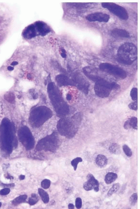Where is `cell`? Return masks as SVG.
Returning a JSON list of instances; mask_svg holds the SVG:
<instances>
[{
    "label": "cell",
    "instance_id": "6da1fadb",
    "mask_svg": "<svg viewBox=\"0 0 140 209\" xmlns=\"http://www.w3.org/2000/svg\"><path fill=\"white\" fill-rule=\"evenodd\" d=\"M48 93L56 113L60 116H65L69 114V107L63 100L58 88L53 82H51L48 84Z\"/></svg>",
    "mask_w": 140,
    "mask_h": 209
},
{
    "label": "cell",
    "instance_id": "7a4b0ae2",
    "mask_svg": "<svg viewBox=\"0 0 140 209\" xmlns=\"http://www.w3.org/2000/svg\"><path fill=\"white\" fill-rule=\"evenodd\" d=\"M2 146L6 152L10 154L14 146L15 130L14 124L8 119H3L0 127Z\"/></svg>",
    "mask_w": 140,
    "mask_h": 209
},
{
    "label": "cell",
    "instance_id": "3957f363",
    "mask_svg": "<svg viewBox=\"0 0 140 209\" xmlns=\"http://www.w3.org/2000/svg\"><path fill=\"white\" fill-rule=\"evenodd\" d=\"M81 117L79 114H75L71 118H61L57 124L58 132L62 136L72 138L77 132L80 124Z\"/></svg>",
    "mask_w": 140,
    "mask_h": 209
},
{
    "label": "cell",
    "instance_id": "277c9868",
    "mask_svg": "<svg viewBox=\"0 0 140 209\" xmlns=\"http://www.w3.org/2000/svg\"><path fill=\"white\" fill-rule=\"evenodd\" d=\"M137 58V48L133 43H124L118 50L117 60L121 63L130 65L135 61Z\"/></svg>",
    "mask_w": 140,
    "mask_h": 209
},
{
    "label": "cell",
    "instance_id": "5b68a950",
    "mask_svg": "<svg viewBox=\"0 0 140 209\" xmlns=\"http://www.w3.org/2000/svg\"><path fill=\"white\" fill-rule=\"evenodd\" d=\"M52 116L51 110L47 107H38L32 110L29 117V122L34 127H39L51 118Z\"/></svg>",
    "mask_w": 140,
    "mask_h": 209
},
{
    "label": "cell",
    "instance_id": "8992f818",
    "mask_svg": "<svg viewBox=\"0 0 140 209\" xmlns=\"http://www.w3.org/2000/svg\"><path fill=\"white\" fill-rule=\"evenodd\" d=\"M58 141L57 133L54 132L51 135L41 140L36 145V150L37 151L44 150L46 152H55L58 146Z\"/></svg>",
    "mask_w": 140,
    "mask_h": 209
},
{
    "label": "cell",
    "instance_id": "52a82bcc",
    "mask_svg": "<svg viewBox=\"0 0 140 209\" xmlns=\"http://www.w3.org/2000/svg\"><path fill=\"white\" fill-rule=\"evenodd\" d=\"M18 138L19 141L27 150H30L34 146V139L30 129L28 127L23 126L19 129Z\"/></svg>",
    "mask_w": 140,
    "mask_h": 209
},
{
    "label": "cell",
    "instance_id": "ba28073f",
    "mask_svg": "<svg viewBox=\"0 0 140 209\" xmlns=\"http://www.w3.org/2000/svg\"><path fill=\"white\" fill-rule=\"evenodd\" d=\"M100 69L119 79H125L127 77L126 72L119 67L109 63H103L99 65Z\"/></svg>",
    "mask_w": 140,
    "mask_h": 209
},
{
    "label": "cell",
    "instance_id": "9c48e42d",
    "mask_svg": "<svg viewBox=\"0 0 140 209\" xmlns=\"http://www.w3.org/2000/svg\"><path fill=\"white\" fill-rule=\"evenodd\" d=\"M102 5L103 7L108 10L110 12L116 15L122 20H127L128 19L127 11L122 6L111 2H103L102 4Z\"/></svg>",
    "mask_w": 140,
    "mask_h": 209
},
{
    "label": "cell",
    "instance_id": "30bf717a",
    "mask_svg": "<svg viewBox=\"0 0 140 209\" xmlns=\"http://www.w3.org/2000/svg\"><path fill=\"white\" fill-rule=\"evenodd\" d=\"M72 80L75 83V86L77 87L80 90L83 91L84 93L88 94L89 92V84L84 76L80 73H75L72 76Z\"/></svg>",
    "mask_w": 140,
    "mask_h": 209
},
{
    "label": "cell",
    "instance_id": "8fae6325",
    "mask_svg": "<svg viewBox=\"0 0 140 209\" xmlns=\"http://www.w3.org/2000/svg\"><path fill=\"white\" fill-rule=\"evenodd\" d=\"M84 190L89 191L94 190L95 192H98L99 190V183L91 174H89L87 176V181L84 184Z\"/></svg>",
    "mask_w": 140,
    "mask_h": 209
},
{
    "label": "cell",
    "instance_id": "7c38bea8",
    "mask_svg": "<svg viewBox=\"0 0 140 209\" xmlns=\"http://www.w3.org/2000/svg\"><path fill=\"white\" fill-rule=\"evenodd\" d=\"M86 20L89 21H99L107 23L110 19V16L102 13H95L89 14L86 17Z\"/></svg>",
    "mask_w": 140,
    "mask_h": 209
},
{
    "label": "cell",
    "instance_id": "4fadbf2b",
    "mask_svg": "<svg viewBox=\"0 0 140 209\" xmlns=\"http://www.w3.org/2000/svg\"><path fill=\"white\" fill-rule=\"evenodd\" d=\"M94 91L95 94L98 95L99 97L104 98L109 96L112 90L106 86L95 84Z\"/></svg>",
    "mask_w": 140,
    "mask_h": 209
},
{
    "label": "cell",
    "instance_id": "5bb4252c",
    "mask_svg": "<svg viewBox=\"0 0 140 209\" xmlns=\"http://www.w3.org/2000/svg\"><path fill=\"white\" fill-rule=\"evenodd\" d=\"M34 26L35 27L37 33H39V35L42 36H44L50 32V28L47 24L42 21L36 22L34 24Z\"/></svg>",
    "mask_w": 140,
    "mask_h": 209
},
{
    "label": "cell",
    "instance_id": "9a60e30c",
    "mask_svg": "<svg viewBox=\"0 0 140 209\" xmlns=\"http://www.w3.org/2000/svg\"><path fill=\"white\" fill-rule=\"evenodd\" d=\"M56 80L60 86L69 85L75 86V83L72 80V79L62 74L56 76Z\"/></svg>",
    "mask_w": 140,
    "mask_h": 209
},
{
    "label": "cell",
    "instance_id": "2e32d148",
    "mask_svg": "<svg viewBox=\"0 0 140 209\" xmlns=\"http://www.w3.org/2000/svg\"><path fill=\"white\" fill-rule=\"evenodd\" d=\"M37 35V32L36 30L34 24H32L28 26L27 28L25 29L23 32V36L27 39H31L34 38Z\"/></svg>",
    "mask_w": 140,
    "mask_h": 209
},
{
    "label": "cell",
    "instance_id": "e0dca14e",
    "mask_svg": "<svg viewBox=\"0 0 140 209\" xmlns=\"http://www.w3.org/2000/svg\"><path fill=\"white\" fill-rule=\"evenodd\" d=\"M112 36L116 38H129L130 33L125 29H114L112 30Z\"/></svg>",
    "mask_w": 140,
    "mask_h": 209
},
{
    "label": "cell",
    "instance_id": "ac0fdd59",
    "mask_svg": "<svg viewBox=\"0 0 140 209\" xmlns=\"http://www.w3.org/2000/svg\"><path fill=\"white\" fill-rule=\"evenodd\" d=\"M96 163L98 166L101 168L106 166L108 164L107 157L103 155H99L96 158Z\"/></svg>",
    "mask_w": 140,
    "mask_h": 209
},
{
    "label": "cell",
    "instance_id": "d6986e66",
    "mask_svg": "<svg viewBox=\"0 0 140 209\" xmlns=\"http://www.w3.org/2000/svg\"><path fill=\"white\" fill-rule=\"evenodd\" d=\"M117 177L118 176L117 174L112 172L108 173L105 177V182L108 185L111 184L117 180Z\"/></svg>",
    "mask_w": 140,
    "mask_h": 209
},
{
    "label": "cell",
    "instance_id": "ffe728a7",
    "mask_svg": "<svg viewBox=\"0 0 140 209\" xmlns=\"http://www.w3.org/2000/svg\"><path fill=\"white\" fill-rule=\"evenodd\" d=\"M38 192L39 194L40 195V196L41 197L42 201H43L44 203L47 204L49 202V196L48 195L47 192L44 190H43L42 188H39L38 189Z\"/></svg>",
    "mask_w": 140,
    "mask_h": 209
},
{
    "label": "cell",
    "instance_id": "44dd1931",
    "mask_svg": "<svg viewBox=\"0 0 140 209\" xmlns=\"http://www.w3.org/2000/svg\"><path fill=\"white\" fill-rule=\"evenodd\" d=\"M109 152L114 154H119L121 153V149L120 146H119V145H118L117 144H113L109 148Z\"/></svg>",
    "mask_w": 140,
    "mask_h": 209
},
{
    "label": "cell",
    "instance_id": "7402d4cb",
    "mask_svg": "<svg viewBox=\"0 0 140 209\" xmlns=\"http://www.w3.org/2000/svg\"><path fill=\"white\" fill-rule=\"evenodd\" d=\"M27 195H21L13 201V205L16 206L22 202H24L25 200H27Z\"/></svg>",
    "mask_w": 140,
    "mask_h": 209
},
{
    "label": "cell",
    "instance_id": "603a6c76",
    "mask_svg": "<svg viewBox=\"0 0 140 209\" xmlns=\"http://www.w3.org/2000/svg\"><path fill=\"white\" fill-rule=\"evenodd\" d=\"M128 122L130 127L133 129L137 130L138 128V121L137 118L135 117H132L131 118L128 119Z\"/></svg>",
    "mask_w": 140,
    "mask_h": 209
},
{
    "label": "cell",
    "instance_id": "cb8c5ba5",
    "mask_svg": "<svg viewBox=\"0 0 140 209\" xmlns=\"http://www.w3.org/2000/svg\"><path fill=\"white\" fill-rule=\"evenodd\" d=\"M120 186L121 185L119 183H116V184L113 185L112 188L109 191V192L108 193V196H111L112 195H113L114 194H115L116 192H117V191L119 190Z\"/></svg>",
    "mask_w": 140,
    "mask_h": 209
},
{
    "label": "cell",
    "instance_id": "d4e9b609",
    "mask_svg": "<svg viewBox=\"0 0 140 209\" xmlns=\"http://www.w3.org/2000/svg\"><path fill=\"white\" fill-rule=\"evenodd\" d=\"M132 99L134 101H137L138 99V89L136 88H133L130 93Z\"/></svg>",
    "mask_w": 140,
    "mask_h": 209
},
{
    "label": "cell",
    "instance_id": "484cf974",
    "mask_svg": "<svg viewBox=\"0 0 140 209\" xmlns=\"http://www.w3.org/2000/svg\"><path fill=\"white\" fill-rule=\"evenodd\" d=\"M83 162V159L81 157H76L74 159V160H72L71 162V165L73 166L74 167V171H76L77 169V166H78V164L80 162Z\"/></svg>",
    "mask_w": 140,
    "mask_h": 209
},
{
    "label": "cell",
    "instance_id": "4316f807",
    "mask_svg": "<svg viewBox=\"0 0 140 209\" xmlns=\"http://www.w3.org/2000/svg\"><path fill=\"white\" fill-rule=\"evenodd\" d=\"M38 201V197L35 194H32L31 197L29 199L28 202L30 205H34Z\"/></svg>",
    "mask_w": 140,
    "mask_h": 209
},
{
    "label": "cell",
    "instance_id": "83f0119b",
    "mask_svg": "<svg viewBox=\"0 0 140 209\" xmlns=\"http://www.w3.org/2000/svg\"><path fill=\"white\" fill-rule=\"evenodd\" d=\"M123 150L127 157H131L132 155V152L131 151V149L127 145H125L123 146Z\"/></svg>",
    "mask_w": 140,
    "mask_h": 209
},
{
    "label": "cell",
    "instance_id": "f1b7e54d",
    "mask_svg": "<svg viewBox=\"0 0 140 209\" xmlns=\"http://www.w3.org/2000/svg\"><path fill=\"white\" fill-rule=\"evenodd\" d=\"M137 200H138L137 194H133L131 196V197L130 199V202L131 205H132V206L135 205L137 203Z\"/></svg>",
    "mask_w": 140,
    "mask_h": 209
},
{
    "label": "cell",
    "instance_id": "f546056e",
    "mask_svg": "<svg viewBox=\"0 0 140 209\" xmlns=\"http://www.w3.org/2000/svg\"><path fill=\"white\" fill-rule=\"evenodd\" d=\"M51 185V181L49 180L45 179L41 182V186L44 189L48 188Z\"/></svg>",
    "mask_w": 140,
    "mask_h": 209
},
{
    "label": "cell",
    "instance_id": "4dcf8cb0",
    "mask_svg": "<svg viewBox=\"0 0 140 209\" xmlns=\"http://www.w3.org/2000/svg\"><path fill=\"white\" fill-rule=\"evenodd\" d=\"M75 205L77 209H81L82 207V200L81 198L78 197L75 201Z\"/></svg>",
    "mask_w": 140,
    "mask_h": 209
},
{
    "label": "cell",
    "instance_id": "1f68e13d",
    "mask_svg": "<svg viewBox=\"0 0 140 209\" xmlns=\"http://www.w3.org/2000/svg\"><path fill=\"white\" fill-rule=\"evenodd\" d=\"M128 107L130 109L132 110H137L138 109V103H137V101H135L133 103H131L130 104L128 105Z\"/></svg>",
    "mask_w": 140,
    "mask_h": 209
},
{
    "label": "cell",
    "instance_id": "d6a6232c",
    "mask_svg": "<svg viewBox=\"0 0 140 209\" xmlns=\"http://www.w3.org/2000/svg\"><path fill=\"white\" fill-rule=\"evenodd\" d=\"M10 192V190L9 188H6L0 191V195L2 196H5V195H8Z\"/></svg>",
    "mask_w": 140,
    "mask_h": 209
},
{
    "label": "cell",
    "instance_id": "836d02e7",
    "mask_svg": "<svg viewBox=\"0 0 140 209\" xmlns=\"http://www.w3.org/2000/svg\"><path fill=\"white\" fill-rule=\"evenodd\" d=\"M68 208H69V209H74V205L72 204H70L69 205V206H68Z\"/></svg>",
    "mask_w": 140,
    "mask_h": 209
},
{
    "label": "cell",
    "instance_id": "e575fe53",
    "mask_svg": "<svg viewBox=\"0 0 140 209\" xmlns=\"http://www.w3.org/2000/svg\"><path fill=\"white\" fill-rule=\"evenodd\" d=\"M18 62L14 61V62H13V63H11V65L12 66H15V65H18Z\"/></svg>",
    "mask_w": 140,
    "mask_h": 209
},
{
    "label": "cell",
    "instance_id": "d590c367",
    "mask_svg": "<svg viewBox=\"0 0 140 209\" xmlns=\"http://www.w3.org/2000/svg\"><path fill=\"white\" fill-rule=\"evenodd\" d=\"M7 69H8V70H9V71H13V70H14V68L13 66H9L8 67Z\"/></svg>",
    "mask_w": 140,
    "mask_h": 209
},
{
    "label": "cell",
    "instance_id": "8d00e7d4",
    "mask_svg": "<svg viewBox=\"0 0 140 209\" xmlns=\"http://www.w3.org/2000/svg\"><path fill=\"white\" fill-rule=\"evenodd\" d=\"M66 98H67V100H70L71 99V96L69 95V94H68V95H67V97H66Z\"/></svg>",
    "mask_w": 140,
    "mask_h": 209
},
{
    "label": "cell",
    "instance_id": "74e56055",
    "mask_svg": "<svg viewBox=\"0 0 140 209\" xmlns=\"http://www.w3.org/2000/svg\"><path fill=\"white\" fill-rule=\"evenodd\" d=\"M24 178H25V176H24V175H21V176L19 177V179H20V180H24Z\"/></svg>",
    "mask_w": 140,
    "mask_h": 209
},
{
    "label": "cell",
    "instance_id": "f35d334b",
    "mask_svg": "<svg viewBox=\"0 0 140 209\" xmlns=\"http://www.w3.org/2000/svg\"><path fill=\"white\" fill-rule=\"evenodd\" d=\"M61 56L62 57H63V58H66V54H65V53H63L61 54Z\"/></svg>",
    "mask_w": 140,
    "mask_h": 209
},
{
    "label": "cell",
    "instance_id": "ab89813d",
    "mask_svg": "<svg viewBox=\"0 0 140 209\" xmlns=\"http://www.w3.org/2000/svg\"><path fill=\"white\" fill-rule=\"evenodd\" d=\"M1 202H0V208H1Z\"/></svg>",
    "mask_w": 140,
    "mask_h": 209
}]
</instances>
